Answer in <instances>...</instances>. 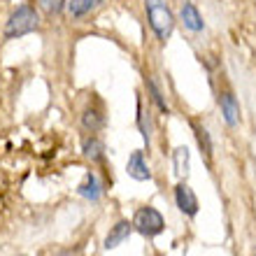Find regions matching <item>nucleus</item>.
Instances as JSON below:
<instances>
[{"mask_svg":"<svg viewBox=\"0 0 256 256\" xmlns=\"http://www.w3.org/2000/svg\"><path fill=\"white\" fill-rule=\"evenodd\" d=\"M149 26L158 38V42H168L172 30H175V14L166 5V0H144Z\"/></svg>","mask_w":256,"mask_h":256,"instance_id":"nucleus-1","label":"nucleus"},{"mask_svg":"<svg viewBox=\"0 0 256 256\" xmlns=\"http://www.w3.org/2000/svg\"><path fill=\"white\" fill-rule=\"evenodd\" d=\"M40 28V16L35 12L33 7L28 5H21L16 7L12 14H10V19L5 24V38L7 40H16V38H24V35L33 33Z\"/></svg>","mask_w":256,"mask_h":256,"instance_id":"nucleus-2","label":"nucleus"},{"mask_svg":"<svg viewBox=\"0 0 256 256\" xmlns=\"http://www.w3.org/2000/svg\"><path fill=\"white\" fill-rule=\"evenodd\" d=\"M163 228H166V222H163V214L156 208L147 205V208H140L133 216V230H138L140 236L144 238H156L161 236Z\"/></svg>","mask_w":256,"mask_h":256,"instance_id":"nucleus-3","label":"nucleus"},{"mask_svg":"<svg viewBox=\"0 0 256 256\" xmlns=\"http://www.w3.org/2000/svg\"><path fill=\"white\" fill-rule=\"evenodd\" d=\"M175 205L180 208V212H182V214H186V216H196V214H198V210H200L194 189H191L186 182H180L175 186Z\"/></svg>","mask_w":256,"mask_h":256,"instance_id":"nucleus-4","label":"nucleus"},{"mask_svg":"<svg viewBox=\"0 0 256 256\" xmlns=\"http://www.w3.org/2000/svg\"><path fill=\"white\" fill-rule=\"evenodd\" d=\"M126 172L130 180H135V182H147V180H152V170H149L147 158H144L142 152H133V154L128 156Z\"/></svg>","mask_w":256,"mask_h":256,"instance_id":"nucleus-5","label":"nucleus"},{"mask_svg":"<svg viewBox=\"0 0 256 256\" xmlns=\"http://www.w3.org/2000/svg\"><path fill=\"white\" fill-rule=\"evenodd\" d=\"M133 233V222H128V219H122V222H116L112 228H110V233L105 236V242H102V247L105 250H116L122 242H126L128 236Z\"/></svg>","mask_w":256,"mask_h":256,"instance_id":"nucleus-6","label":"nucleus"},{"mask_svg":"<svg viewBox=\"0 0 256 256\" xmlns=\"http://www.w3.org/2000/svg\"><path fill=\"white\" fill-rule=\"evenodd\" d=\"M219 108H222V114H224V122L228 124L230 128L240 124V102L238 98L230 91H224L219 96Z\"/></svg>","mask_w":256,"mask_h":256,"instance_id":"nucleus-7","label":"nucleus"},{"mask_svg":"<svg viewBox=\"0 0 256 256\" xmlns=\"http://www.w3.org/2000/svg\"><path fill=\"white\" fill-rule=\"evenodd\" d=\"M102 184L100 180H98V175L96 172H86L84 175V180H82V184L77 186V194L82 196V198H86V200L96 202V200H100V196H102Z\"/></svg>","mask_w":256,"mask_h":256,"instance_id":"nucleus-8","label":"nucleus"},{"mask_svg":"<svg viewBox=\"0 0 256 256\" xmlns=\"http://www.w3.org/2000/svg\"><path fill=\"white\" fill-rule=\"evenodd\" d=\"M180 19H182L184 28H189L191 33H200L202 28H205V21H202L200 12H198V7L194 5V2H184L182 10H180Z\"/></svg>","mask_w":256,"mask_h":256,"instance_id":"nucleus-9","label":"nucleus"},{"mask_svg":"<svg viewBox=\"0 0 256 256\" xmlns=\"http://www.w3.org/2000/svg\"><path fill=\"white\" fill-rule=\"evenodd\" d=\"M172 168H175V175L180 180H186L191 170V152L186 147H177L172 152Z\"/></svg>","mask_w":256,"mask_h":256,"instance_id":"nucleus-10","label":"nucleus"},{"mask_svg":"<svg viewBox=\"0 0 256 256\" xmlns=\"http://www.w3.org/2000/svg\"><path fill=\"white\" fill-rule=\"evenodd\" d=\"M82 126L86 128L88 133H98L100 128H105V114L100 108H86L82 112Z\"/></svg>","mask_w":256,"mask_h":256,"instance_id":"nucleus-11","label":"nucleus"},{"mask_svg":"<svg viewBox=\"0 0 256 256\" xmlns=\"http://www.w3.org/2000/svg\"><path fill=\"white\" fill-rule=\"evenodd\" d=\"M191 126H194L196 142H198V147H200L202 156H205V161L212 163V154H214V147H212V135H210L208 128L200 126V124H191Z\"/></svg>","mask_w":256,"mask_h":256,"instance_id":"nucleus-12","label":"nucleus"},{"mask_svg":"<svg viewBox=\"0 0 256 256\" xmlns=\"http://www.w3.org/2000/svg\"><path fill=\"white\" fill-rule=\"evenodd\" d=\"M82 152H84V156H86L91 163H102L105 161V144H102L100 138H96V135H91V138L84 140Z\"/></svg>","mask_w":256,"mask_h":256,"instance_id":"nucleus-13","label":"nucleus"},{"mask_svg":"<svg viewBox=\"0 0 256 256\" xmlns=\"http://www.w3.org/2000/svg\"><path fill=\"white\" fill-rule=\"evenodd\" d=\"M144 86H147V94H149V98H152V102H154L156 108L161 110L163 114H170V108H168V102H166V96H163L161 86L156 84V80L152 77V74L144 77Z\"/></svg>","mask_w":256,"mask_h":256,"instance_id":"nucleus-14","label":"nucleus"},{"mask_svg":"<svg viewBox=\"0 0 256 256\" xmlns=\"http://www.w3.org/2000/svg\"><path fill=\"white\" fill-rule=\"evenodd\" d=\"M105 0H70L68 2V12L72 19H82V16H86L88 12H94L98 5H102Z\"/></svg>","mask_w":256,"mask_h":256,"instance_id":"nucleus-15","label":"nucleus"},{"mask_svg":"<svg viewBox=\"0 0 256 256\" xmlns=\"http://www.w3.org/2000/svg\"><path fill=\"white\" fill-rule=\"evenodd\" d=\"M38 2L47 14H58L63 10V5H66V0H38Z\"/></svg>","mask_w":256,"mask_h":256,"instance_id":"nucleus-16","label":"nucleus"}]
</instances>
